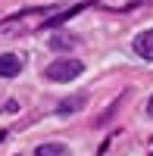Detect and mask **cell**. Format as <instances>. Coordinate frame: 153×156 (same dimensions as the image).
I'll return each instance as SVG.
<instances>
[{"label":"cell","instance_id":"obj_8","mask_svg":"<svg viewBox=\"0 0 153 156\" xmlns=\"http://www.w3.org/2000/svg\"><path fill=\"white\" fill-rule=\"evenodd\" d=\"M150 156H153V153H150Z\"/></svg>","mask_w":153,"mask_h":156},{"label":"cell","instance_id":"obj_6","mask_svg":"<svg viewBox=\"0 0 153 156\" xmlns=\"http://www.w3.org/2000/svg\"><path fill=\"white\" fill-rule=\"evenodd\" d=\"M50 47H53V50H72V47H75V37H72V34H53Z\"/></svg>","mask_w":153,"mask_h":156},{"label":"cell","instance_id":"obj_2","mask_svg":"<svg viewBox=\"0 0 153 156\" xmlns=\"http://www.w3.org/2000/svg\"><path fill=\"white\" fill-rule=\"evenodd\" d=\"M134 53L141 56V59H153V28H147V31H141L134 37Z\"/></svg>","mask_w":153,"mask_h":156},{"label":"cell","instance_id":"obj_7","mask_svg":"<svg viewBox=\"0 0 153 156\" xmlns=\"http://www.w3.org/2000/svg\"><path fill=\"white\" fill-rule=\"evenodd\" d=\"M147 115H153V97H150V103H147Z\"/></svg>","mask_w":153,"mask_h":156},{"label":"cell","instance_id":"obj_3","mask_svg":"<svg viewBox=\"0 0 153 156\" xmlns=\"http://www.w3.org/2000/svg\"><path fill=\"white\" fill-rule=\"evenodd\" d=\"M22 72V59L16 53H0V78H16Z\"/></svg>","mask_w":153,"mask_h":156},{"label":"cell","instance_id":"obj_4","mask_svg":"<svg viewBox=\"0 0 153 156\" xmlns=\"http://www.w3.org/2000/svg\"><path fill=\"white\" fill-rule=\"evenodd\" d=\"M34 156H69V147L53 140V144H41V147L34 150Z\"/></svg>","mask_w":153,"mask_h":156},{"label":"cell","instance_id":"obj_5","mask_svg":"<svg viewBox=\"0 0 153 156\" xmlns=\"http://www.w3.org/2000/svg\"><path fill=\"white\" fill-rule=\"evenodd\" d=\"M84 106V94H78V97H72V100H62L59 106H56V112H78Z\"/></svg>","mask_w":153,"mask_h":156},{"label":"cell","instance_id":"obj_1","mask_svg":"<svg viewBox=\"0 0 153 156\" xmlns=\"http://www.w3.org/2000/svg\"><path fill=\"white\" fill-rule=\"evenodd\" d=\"M84 72V62L81 59H69V56H62V59H53L50 66L44 69V75L50 78V81H56V84H66V81H75Z\"/></svg>","mask_w":153,"mask_h":156}]
</instances>
